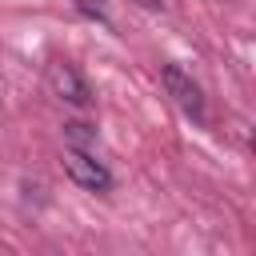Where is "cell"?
<instances>
[{
  "label": "cell",
  "mask_w": 256,
  "mask_h": 256,
  "mask_svg": "<svg viewBox=\"0 0 256 256\" xmlns=\"http://www.w3.org/2000/svg\"><path fill=\"white\" fill-rule=\"evenodd\" d=\"M160 80H164V88H168V96L192 116V120H204V92H200V84L184 72V68H176V64H164L160 68Z\"/></svg>",
  "instance_id": "6da1fadb"
},
{
  "label": "cell",
  "mask_w": 256,
  "mask_h": 256,
  "mask_svg": "<svg viewBox=\"0 0 256 256\" xmlns=\"http://www.w3.org/2000/svg\"><path fill=\"white\" fill-rule=\"evenodd\" d=\"M48 88H52L60 100L76 104V108H88V104H92V88H88V80H84L68 60H52V64H48Z\"/></svg>",
  "instance_id": "7a4b0ae2"
},
{
  "label": "cell",
  "mask_w": 256,
  "mask_h": 256,
  "mask_svg": "<svg viewBox=\"0 0 256 256\" xmlns=\"http://www.w3.org/2000/svg\"><path fill=\"white\" fill-rule=\"evenodd\" d=\"M64 172H68L80 188H88V192H108V188H112V172H108L100 160H92L84 148H72V152L64 156Z\"/></svg>",
  "instance_id": "3957f363"
},
{
  "label": "cell",
  "mask_w": 256,
  "mask_h": 256,
  "mask_svg": "<svg viewBox=\"0 0 256 256\" xmlns=\"http://www.w3.org/2000/svg\"><path fill=\"white\" fill-rule=\"evenodd\" d=\"M64 140H68L72 148H92V144H96V128L84 124V120H68V124H64Z\"/></svg>",
  "instance_id": "277c9868"
},
{
  "label": "cell",
  "mask_w": 256,
  "mask_h": 256,
  "mask_svg": "<svg viewBox=\"0 0 256 256\" xmlns=\"http://www.w3.org/2000/svg\"><path fill=\"white\" fill-rule=\"evenodd\" d=\"M76 8H80L84 16H92V20H108V12H104L100 4H92V0H76Z\"/></svg>",
  "instance_id": "5b68a950"
},
{
  "label": "cell",
  "mask_w": 256,
  "mask_h": 256,
  "mask_svg": "<svg viewBox=\"0 0 256 256\" xmlns=\"http://www.w3.org/2000/svg\"><path fill=\"white\" fill-rule=\"evenodd\" d=\"M140 4H148V8H160V0H140Z\"/></svg>",
  "instance_id": "8992f818"
}]
</instances>
